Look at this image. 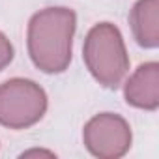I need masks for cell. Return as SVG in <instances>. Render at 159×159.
<instances>
[{"mask_svg": "<svg viewBox=\"0 0 159 159\" xmlns=\"http://www.w3.org/2000/svg\"><path fill=\"white\" fill-rule=\"evenodd\" d=\"M83 58L92 77L105 88H118L129 71L124 38L112 23H99L86 34Z\"/></svg>", "mask_w": 159, "mask_h": 159, "instance_id": "obj_2", "label": "cell"}, {"mask_svg": "<svg viewBox=\"0 0 159 159\" xmlns=\"http://www.w3.org/2000/svg\"><path fill=\"white\" fill-rule=\"evenodd\" d=\"M159 0H139L129 13V25L137 43L144 49L159 45Z\"/></svg>", "mask_w": 159, "mask_h": 159, "instance_id": "obj_6", "label": "cell"}, {"mask_svg": "<svg viewBox=\"0 0 159 159\" xmlns=\"http://www.w3.org/2000/svg\"><path fill=\"white\" fill-rule=\"evenodd\" d=\"M77 15L69 8H45L32 15L26 32L28 54L43 73H64L73 52Z\"/></svg>", "mask_w": 159, "mask_h": 159, "instance_id": "obj_1", "label": "cell"}, {"mask_svg": "<svg viewBox=\"0 0 159 159\" xmlns=\"http://www.w3.org/2000/svg\"><path fill=\"white\" fill-rule=\"evenodd\" d=\"M30 155H49V157H52L54 153H51V152H38V150H32V152L23 153V157H30Z\"/></svg>", "mask_w": 159, "mask_h": 159, "instance_id": "obj_8", "label": "cell"}, {"mask_svg": "<svg viewBox=\"0 0 159 159\" xmlns=\"http://www.w3.org/2000/svg\"><path fill=\"white\" fill-rule=\"evenodd\" d=\"M83 140L92 155L99 159H116L131 148V127L122 116L101 112L84 125Z\"/></svg>", "mask_w": 159, "mask_h": 159, "instance_id": "obj_4", "label": "cell"}, {"mask_svg": "<svg viewBox=\"0 0 159 159\" xmlns=\"http://www.w3.org/2000/svg\"><path fill=\"white\" fill-rule=\"evenodd\" d=\"M47 112V94L30 79H10L0 84V125L28 129Z\"/></svg>", "mask_w": 159, "mask_h": 159, "instance_id": "obj_3", "label": "cell"}, {"mask_svg": "<svg viewBox=\"0 0 159 159\" xmlns=\"http://www.w3.org/2000/svg\"><path fill=\"white\" fill-rule=\"evenodd\" d=\"M124 96L131 107L155 111L159 107V64L146 62L139 66L125 83Z\"/></svg>", "mask_w": 159, "mask_h": 159, "instance_id": "obj_5", "label": "cell"}, {"mask_svg": "<svg viewBox=\"0 0 159 159\" xmlns=\"http://www.w3.org/2000/svg\"><path fill=\"white\" fill-rule=\"evenodd\" d=\"M13 54H15V51H13L11 41H10L2 32H0V71H2L6 66H10V64H11Z\"/></svg>", "mask_w": 159, "mask_h": 159, "instance_id": "obj_7", "label": "cell"}]
</instances>
